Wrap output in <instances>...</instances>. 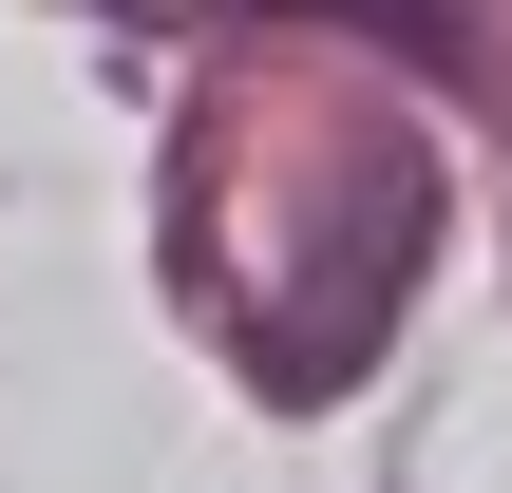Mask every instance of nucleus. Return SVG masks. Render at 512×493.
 Wrapping results in <instances>:
<instances>
[{
	"mask_svg": "<svg viewBox=\"0 0 512 493\" xmlns=\"http://www.w3.org/2000/svg\"><path fill=\"white\" fill-rule=\"evenodd\" d=\"M304 19H361V38H399V57H456V19H437V0H304Z\"/></svg>",
	"mask_w": 512,
	"mask_h": 493,
	"instance_id": "nucleus-1",
	"label": "nucleus"
}]
</instances>
